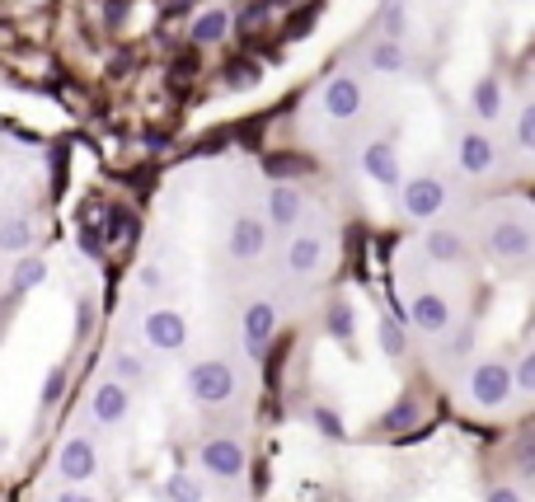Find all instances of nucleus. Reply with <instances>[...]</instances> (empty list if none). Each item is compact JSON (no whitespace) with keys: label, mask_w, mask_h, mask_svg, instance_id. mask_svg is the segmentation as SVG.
Returning <instances> with one entry per match:
<instances>
[{"label":"nucleus","mask_w":535,"mask_h":502,"mask_svg":"<svg viewBox=\"0 0 535 502\" xmlns=\"http://www.w3.org/2000/svg\"><path fill=\"white\" fill-rule=\"evenodd\" d=\"M484 446L489 432L456 418L381 442L273 418L259 502H489Z\"/></svg>","instance_id":"0eeeda50"},{"label":"nucleus","mask_w":535,"mask_h":502,"mask_svg":"<svg viewBox=\"0 0 535 502\" xmlns=\"http://www.w3.org/2000/svg\"><path fill=\"white\" fill-rule=\"evenodd\" d=\"M137 212L104 151L0 127V493L29 479L76 395Z\"/></svg>","instance_id":"20e7f679"},{"label":"nucleus","mask_w":535,"mask_h":502,"mask_svg":"<svg viewBox=\"0 0 535 502\" xmlns=\"http://www.w3.org/2000/svg\"><path fill=\"white\" fill-rule=\"evenodd\" d=\"M259 141L367 235L535 188V0H381Z\"/></svg>","instance_id":"f03ea898"},{"label":"nucleus","mask_w":535,"mask_h":502,"mask_svg":"<svg viewBox=\"0 0 535 502\" xmlns=\"http://www.w3.org/2000/svg\"><path fill=\"white\" fill-rule=\"evenodd\" d=\"M484 493H489V502H535V413L489 432Z\"/></svg>","instance_id":"6e6552de"},{"label":"nucleus","mask_w":535,"mask_h":502,"mask_svg":"<svg viewBox=\"0 0 535 502\" xmlns=\"http://www.w3.org/2000/svg\"><path fill=\"white\" fill-rule=\"evenodd\" d=\"M0 502H15V498H10V493H0Z\"/></svg>","instance_id":"1a4fd4ad"},{"label":"nucleus","mask_w":535,"mask_h":502,"mask_svg":"<svg viewBox=\"0 0 535 502\" xmlns=\"http://www.w3.org/2000/svg\"><path fill=\"white\" fill-rule=\"evenodd\" d=\"M273 418L352 442L409 437L446 418L404 343L367 230L348 273L324 291L277 357Z\"/></svg>","instance_id":"423d86ee"},{"label":"nucleus","mask_w":535,"mask_h":502,"mask_svg":"<svg viewBox=\"0 0 535 502\" xmlns=\"http://www.w3.org/2000/svg\"><path fill=\"white\" fill-rule=\"evenodd\" d=\"M413 362L446 418L498 432L535 413V188L371 235Z\"/></svg>","instance_id":"39448f33"},{"label":"nucleus","mask_w":535,"mask_h":502,"mask_svg":"<svg viewBox=\"0 0 535 502\" xmlns=\"http://www.w3.org/2000/svg\"><path fill=\"white\" fill-rule=\"evenodd\" d=\"M381 0H0V127L113 165L268 118Z\"/></svg>","instance_id":"7ed1b4c3"},{"label":"nucleus","mask_w":535,"mask_h":502,"mask_svg":"<svg viewBox=\"0 0 535 502\" xmlns=\"http://www.w3.org/2000/svg\"><path fill=\"white\" fill-rule=\"evenodd\" d=\"M362 226L320 169L202 141L141 188L99 343L15 502H259L273 371Z\"/></svg>","instance_id":"f257e3e1"}]
</instances>
